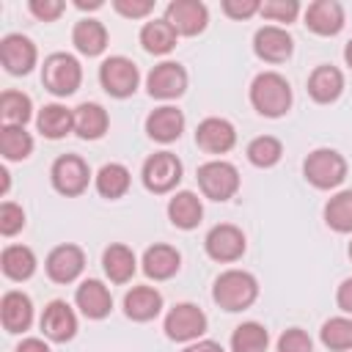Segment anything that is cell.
I'll list each match as a JSON object with an SVG mask.
<instances>
[{"mask_svg":"<svg viewBox=\"0 0 352 352\" xmlns=\"http://www.w3.org/2000/svg\"><path fill=\"white\" fill-rule=\"evenodd\" d=\"M74 6L82 8V11L85 8H102V0H74Z\"/></svg>","mask_w":352,"mask_h":352,"instance_id":"obj_48","label":"cell"},{"mask_svg":"<svg viewBox=\"0 0 352 352\" xmlns=\"http://www.w3.org/2000/svg\"><path fill=\"white\" fill-rule=\"evenodd\" d=\"M74 302L82 311V316H88V319H104L110 314V308H113L110 289L102 280H96V278H88V280H82L77 286Z\"/></svg>","mask_w":352,"mask_h":352,"instance_id":"obj_18","label":"cell"},{"mask_svg":"<svg viewBox=\"0 0 352 352\" xmlns=\"http://www.w3.org/2000/svg\"><path fill=\"white\" fill-rule=\"evenodd\" d=\"M280 154H283V146L272 135H261V138H253L248 143V160L256 168H272L280 160Z\"/></svg>","mask_w":352,"mask_h":352,"instance_id":"obj_38","label":"cell"},{"mask_svg":"<svg viewBox=\"0 0 352 352\" xmlns=\"http://www.w3.org/2000/svg\"><path fill=\"white\" fill-rule=\"evenodd\" d=\"M344 60H346V66L352 69V38H349L346 47H344Z\"/></svg>","mask_w":352,"mask_h":352,"instance_id":"obj_49","label":"cell"},{"mask_svg":"<svg viewBox=\"0 0 352 352\" xmlns=\"http://www.w3.org/2000/svg\"><path fill=\"white\" fill-rule=\"evenodd\" d=\"M344 91V74L336 66H316L308 77V94L319 104H330Z\"/></svg>","mask_w":352,"mask_h":352,"instance_id":"obj_23","label":"cell"},{"mask_svg":"<svg viewBox=\"0 0 352 352\" xmlns=\"http://www.w3.org/2000/svg\"><path fill=\"white\" fill-rule=\"evenodd\" d=\"M220 8L231 19H248V16H253V14L261 11V3L258 0H223Z\"/></svg>","mask_w":352,"mask_h":352,"instance_id":"obj_44","label":"cell"},{"mask_svg":"<svg viewBox=\"0 0 352 352\" xmlns=\"http://www.w3.org/2000/svg\"><path fill=\"white\" fill-rule=\"evenodd\" d=\"M258 14L270 22H294L300 14V3L297 0H267L261 3Z\"/></svg>","mask_w":352,"mask_h":352,"instance_id":"obj_39","label":"cell"},{"mask_svg":"<svg viewBox=\"0 0 352 352\" xmlns=\"http://www.w3.org/2000/svg\"><path fill=\"white\" fill-rule=\"evenodd\" d=\"M206 330V314L192 302H179L165 316V336L170 341H192Z\"/></svg>","mask_w":352,"mask_h":352,"instance_id":"obj_9","label":"cell"},{"mask_svg":"<svg viewBox=\"0 0 352 352\" xmlns=\"http://www.w3.org/2000/svg\"><path fill=\"white\" fill-rule=\"evenodd\" d=\"M0 176H3V184H0V192H6V190H8V170L3 168V170H0Z\"/></svg>","mask_w":352,"mask_h":352,"instance_id":"obj_50","label":"cell"},{"mask_svg":"<svg viewBox=\"0 0 352 352\" xmlns=\"http://www.w3.org/2000/svg\"><path fill=\"white\" fill-rule=\"evenodd\" d=\"M349 258H352V242H349Z\"/></svg>","mask_w":352,"mask_h":352,"instance_id":"obj_51","label":"cell"},{"mask_svg":"<svg viewBox=\"0 0 352 352\" xmlns=\"http://www.w3.org/2000/svg\"><path fill=\"white\" fill-rule=\"evenodd\" d=\"M182 182V162L170 151H157L143 162V184L151 192H168Z\"/></svg>","mask_w":352,"mask_h":352,"instance_id":"obj_8","label":"cell"},{"mask_svg":"<svg viewBox=\"0 0 352 352\" xmlns=\"http://www.w3.org/2000/svg\"><path fill=\"white\" fill-rule=\"evenodd\" d=\"M294 50L292 36L278 25H264L253 36V52L267 63H283Z\"/></svg>","mask_w":352,"mask_h":352,"instance_id":"obj_14","label":"cell"},{"mask_svg":"<svg viewBox=\"0 0 352 352\" xmlns=\"http://www.w3.org/2000/svg\"><path fill=\"white\" fill-rule=\"evenodd\" d=\"M33 116V104L30 96L22 91H3L0 96V118L8 126H25Z\"/></svg>","mask_w":352,"mask_h":352,"instance_id":"obj_33","label":"cell"},{"mask_svg":"<svg viewBox=\"0 0 352 352\" xmlns=\"http://www.w3.org/2000/svg\"><path fill=\"white\" fill-rule=\"evenodd\" d=\"M129 170L121 165V162H107L99 168L96 173V190L102 198H121L126 190H129Z\"/></svg>","mask_w":352,"mask_h":352,"instance_id":"obj_32","label":"cell"},{"mask_svg":"<svg viewBox=\"0 0 352 352\" xmlns=\"http://www.w3.org/2000/svg\"><path fill=\"white\" fill-rule=\"evenodd\" d=\"M30 151H33V138L25 132V126L3 124V129H0V154L11 162H19V160H28Z\"/></svg>","mask_w":352,"mask_h":352,"instance_id":"obj_35","label":"cell"},{"mask_svg":"<svg viewBox=\"0 0 352 352\" xmlns=\"http://www.w3.org/2000/svg\"><path fill=\"white\" fill-rule=\"evenodd\" d=\"M41 82L55 96H72L82 82L80 60L66 52H52L41 66Z\"/></svg>","mask_w":352,"mask_h":352,"instance_id":"obj_3","label":"cell"},{"mask_svg":"<svg viewBox=\"0 0 352 352\" xmlns=\"http://www.w3.org/2000/svg\"><path fill=\"white\" fill-rule=\"evenodd\" d=\"M278 352H314V341H311V336L305 330L289 327L278 338Z\"/></svg>","mask_w":352,"mask_h":352,"instance_id":"obj_41","label":"cell"},{"mask_svg":"<svg viewBox=\"0 0 352 352\" xmlns=\"http://www.w3.org/2000/svg\"><path fill=\"white\" fill-rule=\"evenodd\" d=\"M36 126L44 138L50 140H60L66 138L72 129H74V110L63 107V104H44L38 110V118H36Z\"/></svg>","mask_w":352,"mask_h":352,"instance_id":"obj_25","label":"cell"},{"mask_svg":"<svg viewBox=\"0 0 352 352\" xmlns=\"http://www.w3.org/2000/svg\"><path fill=\"white\" fill-rule=\"evenodd\" d=\"M99 82H102V88H104L110 96L126 99V96H132L135 88H138L140 72H138V66H135L129 58L113 55V58H107V60L99 66Z\"/></svg>","mask_w":352,"mask_h":352,"instance_id":"obj_6","label":"cell"},{"mask_svg":"<svg viewBox=\"0 0 352 352\" xmlns=\"http://www.w3.org/2000/svg\"><path fill=\"white\" fill-rule=\"evenodd\" d=\"M195 143L206 154H226L236 143V129L226 118H204L195 129Z\"/></svg>","mask_w":352,"mask_h":352,"instance_id":"obj_15","label":"cell"},{"mask_svg":"<svg viewBox=\"0 0 352 352\" xmlns=\"http://www.w3.org/2000/svg\"><path fill=\"white\" fill-rule=\"evenodd\" d=\"M146 132H148V138L157 140V143H170V140H176V138L184 132V116H182V110H176V107H170V104H162V107L151 110L148 118H146Z\"/></svg>","mask_w":352,"mask_h":352,"instance_id":"obj_21","label":"cell"},{"mask_svg":"<svg viewBox=\"0 0 352 352\" xmlns=\"http://www.w3.org/2000/svg\"><path fill=\"white\" fill-rule=\"evenodd\" d=\"M0 63L8 74H28L36 66V44L22 33H8L0 41Z\"/></svg>","mask_w":352,"mask_h":352,"instance_id":"obj_12","label":"cell"},{"mask_svg":"<svg viewBox=\"0 0 352 352\" xmlns=\"http://www.w3.org/2000/svg\"><path fill=\"white\" fill-rule=\"evenodd\" d=\"M41 330L55 344L72 341L74 333H77V316H74V311L63 300H52L44 308V314H41Z\"/></svg>","mask_w":352,"mask_h":352,"instance_id":"obj_17","label":"cell"},{"mask_svg":"<svg viewBox=\"0 0 352 352\" xmlns=\"http://www.w3.org/2000/svg\"><path fill=\"white\" fill-rule=\"evenodd\" d=\"M179 264H182V256L176 248L170 245H151L146 253H143V272L154 280H168L179 272Z\"/></svg>","mask_w":352,"mask_h":352,"instance_id":"obj_24","label":"cell"},{"mask_svg":"<svg viewBox=\"0 0 352 352\" xmlns=\"http://www.w3.org/2000/svg\"><path fill=\"white\" fill-rule=\"evenodd\" d=\"M165 22L179 36H198L209 22V11L201 0H173L165 8Z\"/></svg>","mask_w":352,"mask_h":352,"instance_id":"obj_10","label":"cell"},{"mask_svg":"<svg viewBox=\"0 0 352 352\" xmlns=\"http://www.w3.org/2000/svg\"><path fill=\"white\" fill-rule=\"evenodd\" d=\"M162 311V294L154 286H132L124 297V314L132 322H148Z\"/></svg>","mask_w":352,"mask_h":352,"instance_id":"obj_22","label":"cell"},{"mask_svg":"<svg viewBox=\"0 0 352 352\" xmlns=\"http://www.w3.org/2000/svg\"><path fill=\"white\" fill-rule=\"evenodd\" d=\"M28 8H30V14H33L36 19L52 22V19H58V16L63 14L66 3H63V0H30Z\"/></svg>","mask_w":352,"mask_h":352,"instance_id":"obj_43","label":"cell"},{"mask_svg":"<svg viewBox=\"0 0 352 352\" xmlns=\"http://www.w3.org/2000/svg\"><path fill=\"white\" fill-rule=\"evenodd\" d=\"M22 226H25L22 206H16L11 201H3L0 204V234L3 236H14L16 231H22Z\"/></svg>","mask_w":352,"mask_h":352,"instance_id":"obj_40","label":"cell"},{"mask_svg":"<svg viewBox=\"0 0 352 352\" xmlns=\"http://www.w3.org/2000/svg\"><path fill=\"white\" fill-rule=\"evenodd\" d=\"M16 352H50V346H47L41 338H25V341L16 346Z\"/></svg>","mask_w":352,"mask_h":352,"instance_id":"obj_46","label":"cell"},{"mask_svg":"<svg viewBox=\"0 0 352 352\" xmlns=\"http://www.w3.org/2000/svg\"><path fill=\"white\" fill-rule=\"evenodd\" d=\"M204 248L214 261H236L245 253V234L231 223H220L206 234Z\"/></svg>","mask_w":352,"mask_h":352,"instance_id":"obj_13","label":"cell"},{"mask_svg":"<svg viewBox=\"0 0 352 352\" xmlns=\"http://www.w3.org/2000/svg\"><path fill=\"white\" fill-rule=\"evenodd\" d=\"M72 44L77 47V52L94 58L99 52H104L107 47V30L99 19H80L72 30Z\"/></svg>","mask_w":352,"mask_h":352,"instance_id":"obj_28","label":"cell"},{"mask_svg":"<svg viewBox=\"0 0 352 352\" xmlns=\"http://www.w3.org/2000/svg\"><path fill=\"white\" fill-rule=\"evenodd\" d=\"M322 344L333 352H346L352 349V319L346 316H333L322 324Z\"/></svg>","mask_w":352,"mask_h":352,"instance_id":"obj_37","label":"cell"},{"mask_svg":"<svg viewBox=\"0 0 352 352\" xmlns=\"http://www.w3.org/2000/svg\"><path fill=\"white\" fill-rule=\"evenodd\" d=\"M85 267V253L77 248V245H58L47 261H44V270L50 275V280L55 283H72L77 280V275L82 272Z\"/></svg>","mask_w":352,"mask_h":352,"instance_id":"obj_16","label":"cell"},{"mask_svg":"<svg viewBox=\"0 0 352 352\" xmlns=\"http://www.w3.org/2000/svg\"><path fill=\"white\" fill-rule=\"evenodd\" d=\"M302 173L316 190H333L346 179V160L336 148H316L305 157Z\"/></svg>","mask_w":352,"mask_h":352,"instance_id":"obj_4","label":"cell"},{"mask_svg":"<svg viewBox=\"0 0 352 352\" xmlns=\"http://www.w3.org/2000/svg\"><path fill=\"white\" fill-rule=\"evenodd\" d=\"M50 179H52V187L60 192V195H80L88 190V182H91V170H88V162L77 154H63L52 162V170H50Z\"/></svg>","mask_w":352,"mask_h":352,"instance_id":"obj_7","label":"cell"},{"mask_svg":"<svg viewBox=\"0 0 352 352\" xmlns=\"http://www.w3.org/2000/svg\"><path fill=\"white\" fill-rule=\"evenodd\" d=\"M146 88L154 99H176L187 91V72H184L182 63L165 60V63H160L148 72Z\"/></svg>","mask_w":352,"mask_h":352,"instance_id":"obj_11","label":"cell"},{"mask_svg":"<svg viewBox=\"0 0 352 352\" xmlns=\"http://www.w3.org/2000/svg\"><path fill=\"white\" fill-rule=\"evenodd\" d=\"M107 110L96 102H82L80 107H74V132L82 140H99L107 132Z\"/></svg>","mask_w":352,"mask_h":352,"instance_id":"obj_26","label":"cell"},{"mask_svg":"<svg viewBox=\"0 0 352 352\" xmlns=\"http://www.w3.org/2000/svg\"><path fill=\"white\" fill-rule=\"evenodd\" d=\"M168 217H170V223H173L176 228H184V231L195 228V226L201 223V217H204L201 198H198L195 192H190V190L176 192V195L168 201Z\"/></svg>","mask_w":352,"mask_h":352,"instance_id":"obj_27","label":"cell"},{"mask_svg":"<svg viewBox=\"0 0 352 352\" xmlns=\"http://www.w3.org/2000/svg\"><path fill=\"white\" fill-rule=\"evenodd\" d=\"M0 322L6 333H22L33 322V302L22 292H6L0 300Z\"/></svg>","mask_w":352,"mask_h":352,"instance_id":"obj_20","label":"cell"},{"mask_svg":"<svg viewBox=\"0 0 352 352\" xmlns=\"http://www.w3.org/2000/svg\"><path fill=\"white\" fill-rule=\"evenodd\" d=\"M324 223L338 234H352V190H341L324 204Z\"/></svg>","mask_w":352,"mask_h":352,"instance_id":"obj_34","label":"cell"},{"mask_svg":"<svg viewBox=\"0 0 352 352\" xmlns=\"http://www.w3.org/2000/svg\"><path fill=\"white\" fill-rule=\"evenodd\" d=\"M267 344H270V333L258 322H242L231 336L234 352H264Z\"/></svg>","mask_w":352,"mask_h":352,"instance_id":"obj_36","label":"cell"},{"mask_svg":"<svg viewBox=\"0 0 352 352\" xmlns=\"http://www.w3.org/2000/svg\"><path fill=\"white\" fill-rule=\"evenodd\" d=\"M305 25L316 36H336L344 28V8L336 0H314L305 8Z\"/></svg>","mask_w":352,"mask_h":352,"instance_id":"obj_19","label":"cell"},{"mask_svg":"<svg viewBox=\"0 0 352 352\" xmlns=\"http://www.w3.org/2000/svg\"><path fill=\"white\" fill-rule=\"evenodd\" d=\"M113 8L126 19H140L154 11V0H113Z\"/></svg>","mask_w":352,"mask_h":352,"instance_id":"obj_42","label":"cell"},{"mask_svg":"<svg viewBox=\"0 0 352 352\" xmlns=\"http://www.w3.org/2000/svg\"><path fill=\"white\" fill-rule=\"evenodd\" d=\"M0 267H3V275L6 278H11V280H28L36 272V256L25 245H8L3 250V256H0Z\"/></svg>","mask_w":352,"mask_h":352,"instance_id":"obj_30","label":"cell"},{"mask_svg":"<svg viewBox=\"0 0 352 352\" xmlns=\"http://www.w3.org/2000/svg\"><path fill=\"white\" fill-rule=\"evenodd\" d=\"M176 36H179V33H176L165 19H151V22H146L143 30H140V44H143V50L151 52V55H168V52L176 47Z\"/></svg>","mask_w":352,"mask_h":352,"instance_id":"obj_31","label":"cell"},{"mask_svg":"<svg viewBox=\"0 0 352 352\" xmlns=\"http://www.w3.org/2000/svg\"><path fill=\"white\" fill-rule=\"evenodd\" d=\"M250 104L267 118H280L292 107V85L278 72H261L250 82Z\"/></svg>","mask_w":352,"mask_h":352,"instance_id":"obj_1","label":"cell"},{"mask_svg":"<svg viewBox=\"0 0 352 352\" xmlns=\"http://www.w3.org/2000/svg\"><path fill=\"white\" fill-rule=\"evenodd\" d=\"M336 300H338V308H341V311L352 314V278H346V280L338 286V292H336Z\"/></svg>","mask_w":352,"mask_h":352,"instance_id":"obj_45","label":"cell"},{"mask_svg":"<svg viewBox=\"0 0 352 352\" xmlns=\"http://www.w3.org/2000/svg\"><path fill=\"white\" fill-rule=\"evenodd\" d=\"M198 187L212 201H228L239 190V170L226 160H209L198 168Z\"/></svg>","mask_w":352,"mask_h":352,"instance_id":"obj_5","label":"cell"},{"mask_svg":"<svg viewBox=\"0 0 352 352\" xmlns=\"http://www.w3.org/2000/svg\"><path fill=\"white\" fill-rule=\"evenodd\" d=\"M212 297L214 302L223 308V311H245L256 302L258 297V283L250 272L245 270H226L223 275H217L214 280V289H212Z\"/></svg>","mask_w":352,"mask_h":352,"instance_id":"obj_2","label":"cell"},{"mask_svg":"<svg viewBox=\"0 0 352 352\" xmlns=\"http://www.w3.org/2000/svg\"><path fill=\"white\" fill-rule=\"evenodd\" d=\"M184 352H226L217 341H198V344H190Z\"/></svg>","mask_w":352,"mask_h":352,"instance_id":"obj_47","label":"cell"},{"mask_svg":"<svg viewBox=\"0 0 352 352\" xmlns=\"http://www.w3.org/2000/svg\"><path fill=\"white\" fill-rule=\"evenodd\" d=\"M102 267H104V275H107L113 283H126V280L135 275L138 261H135V253H132L126 245L116 242V245H110V248L102 253Z\"/></svg>","mask_w":352,"mask_h":352,"instance_id":"obj_29","label":"cell"}]
</instances>
